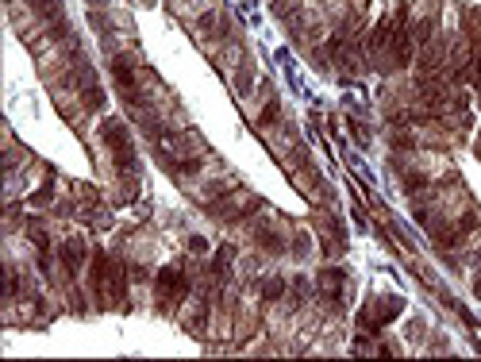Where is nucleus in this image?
Returning <instances> with one entry per match:
<instances>
[{"instance_id":"obj_1","label":"nucleus","mask_w":481,"mask_h":362,"mask_svg":"<svg viewBox=\"0 0 481 362\" xmlns=\"http://www.w3.org/2000/svg\"><path fill=\"white\" fill-rule=\"evenodd\" d=\"M89 293L97 308H124L127 305V266L104 251L89 258Z\"/></svg>"},{"instance_id":"obj_2","label":"nucleus","mask_w":481,"mask_h":362,"mask_svg":"<svg viewBox=\"0 0 481 362\" xmlns=\"http://www.w3.org/2000/svg\"><path fill=\"white\" fill-rule=\"evenodd\" d=\"M154 289H158V308L162 312H173L178 305H185L189 293H193V278H189L185 263H169L154 274Z\"/></svg>"},{"instance_id":"obj_3","label":"nucleus","mask_w":481,"mask_h":362,"mask_svg":"<svg viewBox=\"0 0 481 362\" xmlns=\"http://www.w3.org/2000/svg\"><path fill=\"white\" fill-rule=\"evenodd\" d=\"M100 143L112 151V162H116V173H135V146H131V131H127L124 120H104L100 124Z\"/></svg>"},{"instance_id":"obj_4","label":"nucleus","mask_w":481,"mask_h":362,"mask_svg":"<svg viewBox=\"0 0 481 362\" xmlns=\"http://www.w3.org/2000/svg\"><path fill=\"white\" fill-rule=\"evenodd\" d=\"M401 308H404L401 297H370L362 305V312H358V327L374 335V332H381L385 324H393V320L401 316Z\"/></svg>"},{"instance_id":"obj_5","label":"nucleus","mask_w":481,"mask_h":362,"mask_svg":"<svg viewBox=\"0 0 481 362\" xmlns=\"http://www.w3.org/2000/svg\"><path fill=\"white\" fill-rule=\"evenodd\" d=\"M250 209H258V197H254V193H247V189H239V185H235L232 193H223L220 200H212V204H208L212 220H227V224H232V220H239V216H247Z\"/></svg>"},{"instance_id":"obj_6","label":"nucleus","mask_w":481,"mask_h":362,"mask_svg":"<svg viewBox=\"0 0 481 362\" xmlns=\"http://www.w3.org/2000/svg\"><path fill=\"white\" fill-rule=\"evenodd\" d=\"M316 297H320L328 308H339V305H343V297H347V274L335 270V266L320 270V274H316Z\"/></svg>"},{"instance_id":"obj_7","label":"nucleus","mask_w":481,"mask_h":362,"mask_svg":"<svg viewBox=\"0 0 481 362\" xmlns=\"http://www.w3.org/2000/svg\"><path fill=\"white\" fill-rule=\"evenodd\" d=\"M89 258H93V254H89V247H85V239H66V243L58 247V263H62L66 278H77Z\"/></svg>"},{"instance_id":"obj_8","label":"nucleus","mask_w":481,"mask_h":362,"mask_svg":"<svg viewBox=\"0 0 481 362\" xmlns=\"http://www.w3.org/2000/svg\"><path fill=\"white\" fill-rule=\"evenodd\" d=\"M285 289H289L285 278H266V281H262V301H281V297H285Z\"/></svg>"},{"instance_id":"obj_9","label":"nucleus","mask_w":481,"mask_h":362,"mask_svg":"<svg viewBox=\"0 0 481 362\" xmlns=\"http://www.w3.org/2000/svg\"><path fill=\"white\" fill-rule=\"evenodd\" d=\"M189 251H193V254H208V239L205 236H193V239H189Z\"/></svg>"}]
</instances>
